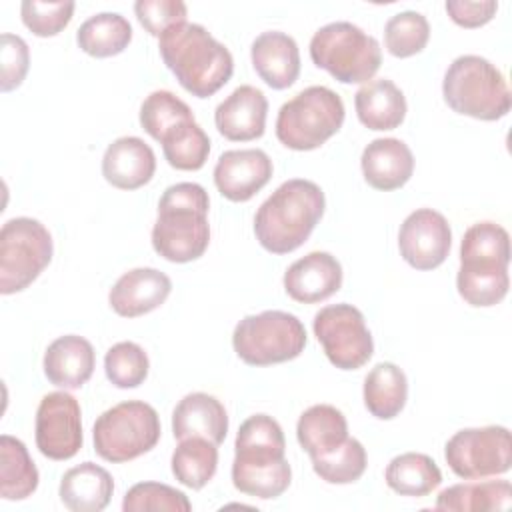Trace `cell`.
<instances>
[{"instance_id": "d6a6232c", "label": "cell", "mask_w": 512, "mask_h": 512, "mask_svg": "<svg viewBox=\"0 0 512 512\" xmlns=\"http://www.w3.org/2000/svg\"><path fill=\"white\" fill-rule=\"evenodd\" d=\"M172 474L174 478L192 490L204 488L216 474L218 468V448L214 442L202 436H190L178 440L172 454Z\"/></svg>"}, {"instance_id": "d590c367", "label": "cell", "mask_w": 512, "mask_h": 512, "mask_svg": "<svg viewBox=\"0 0 512 512\" xmlns=\"http://www.w3.org/2000/svg\"><path fill=\"white\" fill-rule=\"evenodd\" d=\"M366 448L356 438H346L336 450L312 458V468L328 484H352L366 472Z\"/></svg>"}, {"instance_id": "ab89813d", "label": "cell", "mask_w": 512, "mask_h": 512, "mask_svg": "<svg viewBox=\"0 0 512 512\" xmlns=\"http://www.w3.org/2000/svg\"><path fill=\"white\" fill-rule=\"evenodd\" d=\"M76 4L70 0H62V2H38V0H24L20 4V16L24 26L40 36V38H48V36H56L60 34L68 22L72 20Z\"/></svg>"}, {"instance_id": "603a6c76", "label": "cell", "mask_w": 512, "mask_h": 512, "mask_svg": "<svg viewBox=\"0 0 512 512\" xmlns=\"http://www.w3.org/2000/svg\"><path fill=\"white\" fill-rule=\"evenodd\" d=\"M42 366L50 384L74 390L90 380L96 366V354L86 338L66 334L46 348Z\"/></svg>"}, {"instance_id": "d6986e66", "label": "cell", "mask_w": 512, "mask_h": 512, "mask_svg": "<svg viewBox=\"0 0 512 512\" xmlns=\"http://www.w3.org/2000/svg\"><path fill=\"white\" fill-rule=\"evenodd\" d=\"M268 100L262 90L250 84L238 86L214 110L218 132L232 142L256 140L266 130Z\"/></svg>"}, {"instance_id": "30bf717a", "label": "cell", "mask_w": 512, "mask_h": 512, "mask_svg": "<svg viewBox=\"0 0 512 512\" xmlns=\"http://www.w3.org/2000/svg\"><path fill=\"white\" fill-rule=\"evenodd\" d=\"M54 244L48 228L28 216L4 222L0 230V292L4 296L28 288L50 264Z\"/></svg>"}, {"instance_id": "4dcf8cb0", "label": "cell", "mask_w": 512, "mask_h": 512, "mask_svg": "<svg viewBox=\"0 0 512 512\" xmlns=\"http://www.w3.org/2000/svg\"><path fill=\"white\" fill-rule=\"evenodd\" d=\"M512 498V486L508 480H488L454 484L444 488L436 496V510L454 512H484V510H508Z\"/></svg>"}, {"instance_id": "52a82bcc", "label": "cell", "mask_w": 512, "mask_h": 512, "mask_svg": "<svg viewBox=\"0 0 512 512\" xmlns=\"http://www.w3.org/2000/svg\"><path fill=\"white\" fill-rule=\"evenodd\" d=\"M344 114V102L334 90L308 86L280 106L276 138L290 150H316L342 128Z\"/></svg>"}, {"instance_id": "44dd1931", "label": "cell", "mask_w": 512, "mask_h": 512, "mask_svg": "<svg viewBox=\"0 0 512 512\" xmlns=\"http://www.w3.org/2000/svg\"><path fill=\"white\" fill-rule=\"evenodd\" d=\"M256 74L274 90L290 88L300 76V52L292 36L268 30L256 36L250 48Z\"/></svg>"}, {"instance_id": "1f68e13d", "label": "cell", "mask_w": 512, "mask_h": 512, "mask_svg": "<svg viewBox=\"0 0 512 512\" xmlns=\"http://www.w3.org/2000/svg\"><path fill=\"white\" fill-rule=\"evenodd\" d=\"M132 40L130 22L118 12H100L80 24L76 42L82 52L94 58H110L128 48Z\"/></svg>"}, {"instance_id": "8fae6325", "label": "cell", "mask_w": 512, "mask_h": 512, "mask_svg": "<svg viewBox=\"0 0 512 512\" xmlns=\"http://www.w3.org/2000/svg\"><path fill=\"white\" fill-rule=\"evenodd\" d=\"M312 328L326 358L340 370H358L374 354V340L364 314L352 304L340 302L320 308Z\"/></svg>"}, {"instance_id": "5bb4252c", "label": "cell", "mask_w": 512, "mask_h": 512, "mask_svg": "<svg viewBox=\"0 0 512 512\" xmlns=\"http://www.w3.org/2000/svg\"><path fill=\"white\" fill-rule=\"evenodd\" d=\"M452 246V230L444 214L432 208L410 212L400 224V256L416 270L438 268Z\"/></svg>"}, {"instance_id": "484cf974", "label": "cell", "mask_w": 512, "mask_h": 512, "mask_svg": "<svg viewBox=\"0 0 512 512\" xmlns=\"http://www.w3.org/2000/svg\"><path fill=\"white\" fill-rule=\"evenodd\" d=\"M358 120L368 130H394L406 118V98L388 78L368 80L354 94Z\"/></svg>"}, {"instance_id": "4316f807", "label": "cell", "mask_w": 512, "mask_h": 512, "mask_svg": "<svg viewBox=\"0 0 512 512\" xmlns=\"http://www.w3.org/2000/svg\"><path fill=\"white\" fill-rule=\"evenodd\" d=\"M296 438L312 460L344 444L348 438V422L336 406L314 404L300 414L296 424Z\"/></svg>"}, {"instance_id": "9c48e42d", "label": "cell", "mask_w": 512, "mask_h": 512, "mask_svg": "<svg viewBox=\"0 0 512 512\" xmlns=\"http://www.w3.org/2000/svg\"><path fill=\"white\" fill-rule=\"evenodd\" d=\"M306 342L304 324L284 310H264L244 316L232 332L236 356L250 366L294 360L304 352Z\"/></svg>"}, {"instance_id": "4fadbf2b", "label": "cell", "mask_w": 512, "mask_h": 512, "mask_svg": "<svg viewBox=\"0 0 512 512\" xmlns=\"http://www.w3.org/2000/svg\"><path fill=\"white\" fill-rule=\"evenodd\" d=\"M36 448L50 460H70L82 448V410L68 392L42 396L34 422Z\"/></svg>"}, {"instance_id": "836d02e7", "label": "cell", "mask_w": 512, "mask_h": 512, "mask_svg": "<svg viewBox=\"0 0 512 512\" xmlns=\"http://www.w3.org/2000/svg\"><path fill=\"white\" fill-rule=\"evenodd\" d=\"M160 144L166 162L176 170H200L210 154V138L196 120L172 128Z\"/></svg>"}, {"instance_id": "e575fe53", "label": "cell", "mask_w": 512, "mask_h": 512, "mask_svg": "<svg viewBox=\"0 0 512 512\" xmlns=\"http://www.w3.org/2000/svg\"><path fill=\"white\" fill-rule=\"evenodd\" d=\"M190 120H194L190 106L170 90H154L140 106V126L158 142L172 128Z\"/></svg>"}, {"instance_id": "9a60e30c", "label": "cell", "mask_w": 512, "mask_h": 512, "mask_svg": "<svg viewBox=\"0 0 512 512\" xmlns=\"http://www.w3.org/2000/svg\"><path fill=\"white\" fill-rule=\"evenodd\" d=\"M272 160L264 150H226L214 166V184L230 202H248L272 178Z\"/></svg>"}, {"instance_id": "7402d4cb", "label": "cell", "mask_w": 512, "mask_h": 512, "mask_svg": "<svg viewBox=\"0 0 512 512\" xmlns=\"http://www.w3.org/2000/svg\"><path fill=\"white\" fill-rule=\"evenodd\" d=\"M364 180L382 192L402 188L414 172V156L406 142L398 138H376L360 158Z\"/></svg>"}, {"instance_id": "277c9868", "label": "cell", "mask_w": 512, "mask_h": 512, "mask_svg": "<svg viewBox=\"0 0 512 512\" xmlns=\"http://www.w3.org/2000/svg\"><path fill=\"white\" fill-rule=\"evenodd\" d=\"M210 198L196 182H178L164 190L152 226V248L168 262L198 260L210 244Z\"/></svg>"}, {"instance_id": "8992f818", "label": "cell", "mask_w": 512, "mask_h": 512, "mask_svg": "<svg viewBox=\"0 0 512 512\" xmlns=\"http://www.w3.org/2000/svg\"><path fill=\"white\" fill-rule=\"evenodd\" d=\"M310 58L342 84H366L382 64V48L352 22H330L314 32Z\"/></svg>"}, {"instance_id": "f1b7e54d", "label": "cell", "mask_w": 512, "mask_h": 512, "mask_svg": "<svg viewBox=\"0 0 512 512\" xmlns=\"http://www.w3.org/2000/svg\"><path fill=\"white\" fill-rule=\"evenodd\" d=\"M384 480L400 496L422 498L440 486L442 472L428 454L404 452L388 462Z\"/></svg>"}, {"instance_id": "7bdbcfd3", "label": "cell", "mask_w": 512, "mask_h": 512, "mask_svg": "<svg viewBox=\"0 0 512 512\" xmlns=\"http://www.w3.org/2000/svg\"><path fill=\"white\" fill-rule=\"evenodd\" d=\"M448 16L454 24L462 28H480L488 24L498 10L494 0H448L444 4Z\"/></svg>"}, {"instance_id": "f546056e", "label": "cell", "mask_w": 512, "mask_h": 512, "mask_svg": "<svg viewBox=\"0 0 512 512\" xmlns=\"http://www.w3.org/2000/svg\"><path fill=\"white\" fill-rule=\"evenodd\" d=\"M38 468L22 440L0 436V496L4 500H24L38 488Z\"/></svg>"}, {"instance_id": "3957f363", "label": "cell", "mask_w": 512, "mask_h": 512, "mask_svg": "<svg viewBox=\"0 0 512 512\" xmlns=\"http://www.w3.org/2000/svg\"><path fill=\"white\" fill-rule=\"evenodd\" d=\"M510 236L496 222L472 224L460 242L456 288L474 308H488L504 300L510 288Z\"/></svg>"}, {"instance_id": "2e32d148", "label": "cell", "mask_w": 512, "mask_h": 512, "mask_svg": "<svg viewBox=\"0 0 512 512\" xmlns=\"http://www.w3.org/2000/svg\"><path fill=\"white\" fill-rule=\"evenodd\" d=\"M286 462L284 432L272 416L254 414L240 424L232 468H274Z\"/></svg>"}, {"instance_id": "b9f144b4", "label": "cell", "mask_w": 512, "mask_h": 512, "mask_svg": "<svg viewBox=\"0 0 512 512\" xmlns=\"http://www.w3.org/2000/svg\"><path fill=\"white\" fill-rule=\"evenodd\" d=\"M30 66L28 44L16 34H2V78L0 90L10 92L22 84Z\"/></svg>"}, {"instance_id": "7c38bea8", "label": "cell", "mask_w": 512, "mask_h": 512, "mask_svg": "<svg viewBox=\"0 0 512 512\" xmlns=\"http://www.w3.org/2000/svg\"><path fill=\"white\" fill-rule=\"evenodd\" d=\"M444 458L464 480L506 474L512 466V438L504 426L464 428L448 438Z\"/></svg>"}, {"instance_id": "83f0119b", "label": "cell", "mask_w": 512, "mask_h": 512, "mask_svg": "<svg viewBox=\"0 0 512 512\" xmlns=\"http://www.w3.org/2000/svg\"><path fill=\"white\" fill-rule=\"evenodd\" d=\"M408 400V378L394 362H378L364 378V406L378 420L396 418Z\"/></svg>"}, {"instance_id": "ffe728a7", "label": "cell", "mask_w": 512, "mask_h": 512, "mask_svg": "<svg viewBox=\"0 0 512 512\" xmlns=\"http://www.w3.org/2000/svg\"><path fill=\"white\" fill-rule=\"evenodd\" d=\"M156 172L154 150L138 136H122L108 144L102 156V176L120 190H136Z\"/></svg>"}, {"instance_id": "e0dca14e", "label": "cell", "mask_w": 512, "mask_h": 512, "mask_svg": "<svg viewBox=\"0 0 512 512\" xmlns=\"http://www.w3.org/2000/svg\"><path fill=\"white\" fill-rule=\"evenodd\" d=\"M342 286V266L328 254L314 250L288 266L284 272V290L286 294L300 304H316Z\"/></svg>"}, {"instance_id": "cb8c5ba5", "label": "cell", "mask_w": 512, "mask_h": 512, "mask_svg": "<svg viewBox=\"0 0 512 512\" xmlns=\"http://www.w3.org/2000/svg\"><path fill=\"white\" fill-rule=\"evenodd\" d=\"M172 434L176 440L202 436L216 446L222 444L228 434L224 404L206 392L186 394L172 412Z\"/></svg>"}, {"instance_id": "5b68a950", "label": "cell", "mask_w": 512, "mask_h": 512, "mask_svg": "<svg viewBox=\"0 0 512 512\" xmlns=\"http://www.w3.org/2000/svg\"><path fill=\"white\" fill-rule=\"evenodd\" d=\"M442 96L456 114L486 122L504 118L512 108L504 74L490 60L476 54L452 60L442 80Z\"/></svg>"}, {"instance_id": "ba28073f", "label": "cell", "mask_w": 512, "mask_h": 512, "mask_svg": "<svg viewBox=\"0 0 512 512\" xmlns=\"http://www.w3.org/2000/svg\"><path fill=\"white\" fill-rule=\"evenodd\" d=\"M162 434L158 412L142 400L120 402L102 412L92 428L96 454L112 464L150 452Z\"/></svg>"}, {"instance_id": "ac0fdd59", "label": "cell", "mask_w": 512, "mask_h": 512, "mask_svg": "<svg viewBox=\"0 0 512 512\" xmlns=\"http://www.w3.org/2000/svg\"><path fill=\"white\" fill-rule=\"evenodd\" d=\"M172 280L156 268L124 272L110 288L108 304L122 318H138L160 308L170 296Z\"/></svg>"}, {"instance_id": "74e56055", "label": "cell", "mask_w": 512, "mask_h": 512, "mask_svg": "<svg viewBox=\"0 0 512 512\" xmlns=\"http://www.w3.org/2000/svg\"><path fill=\"white\" fill-rule=\"evenodd\" d=\"M150 370V360L144 348L136 342H118L104 356L106 378L116 388H138L144 384Z\"/></svg>"}, {"instance_id": "7a4b0ae2", "label": "cell", "mask_w": 512, "mask_h": 512, "mask_svg": "<svg viewBox=\"0 0 512 512\" xmlns=\"http://www.w3.org/2000/svg\"><path fill=\"white\" fill-rule=\"evenodd\" d=\"M324 208L326 198L316 182L304 178L286 180L256 210V240L272 254L294 252L308 240Z\"/></svg>"}, {"instance_id": "d4e9b609", "label": "cell", "mask_w": 512, "mask_h": 512, "mask_svg": "<svg viewBox=\"0 0 512 512\" xmlns=\"http://www.w3.org/2000/svg\"><path fill=\"white\" fill-rule=\"evenodd\" d=\"M62 504L72 512H100L110 504L114 480L94 462H82L64 472L58 488Z\"/></svg>"}, {"instance_id": "60d3db41", "label": "cell", "mask_w": 512, "mask_h": 512, "mask_svg": "<svg viewBox=\"0 0 512 512\" xmlns=\"http://www.w3.org/2000/svg\"><path fill=\"white\" fill-rule=\"evenodd\" d=\"M138 22L152 36L160 38L166 30L184 24L188 8L182 0H138L134 4Z\"/></svg>"}, {"instance_id": "6da1fadb", "label": "cell", "mask_w": 512, "mask_h": 512, "mask_svg": "<svg viewBox=\"0 0 512 512\" xmlns=\"http://www.w3.org/2000/svg\"><path fill=\"white\" fill-rule=\"evenodd\" d=\"M160 56L180 86L196 98L216 94L234 72L230 50L200 24H178L158 38Z\"/></svg>"}, {"instance_id": "8d00e7d4", "label": "cell", "mask_w": 512, "mask_h": 512, "mask_svg": "<svg viewBox=\"0 0 512 512\" xmlns=\"http://www.w3.org/2000/svg\"><path fill=\"white\" fill-rule=\"evenodd\" d=\"M430 38V24L424 14L404 10L394 14L384 26L386 50L396 58H410L422 52Z\"/></svg>"}, {"instance_id": "f35d334b", "label": "cell", "mask_w": 512, "mask_h": 512, "mask_svg": "<svg viewBox=\"0 0 512 512\" xmlns=\"http://www.w3.org/2000/svg\"><path fill=\"white\" fill-rule=\"evenodd\" d=\"M124 512H190L188 496L162 482H138L122 500Z\"/></svg>"}]
</instances>
